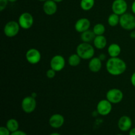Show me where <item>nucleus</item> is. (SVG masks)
Masks as SVG:
<instances>
[{
  "label": "nucleus",
  "instance_id": "f8f14e48",
  "mask_svg": "<svg viewBox=\"0 0 135 135\" xmlns=\"http://www.w3.org/2000/svg\"><path fill=\"white\" fill-rule=\"evenodd\" d=\"M91 22L87 18H80L76 21L75 25V29L77 32L83 33L89 30Z\"/></svg>",
  "mask_w": 135,
  "mask_h": 135
},
{
  "label": "nucleus",
  "instance_id": "72a5a7b5",
  "mask_svg": "<svg viewBox=\"0 0 135 135\" xmlns=\"http://www.w3.org/2000/svg\"><path fill=\"white\" fill-rule=\"evenodd\" d=\"M31 96H32L33 98H36L37 97V94H36L35 92H32V93L31 94Z\"/></svg>",
  "mask_w": 135,
  "mask_h": 135
},
{
  "label": "nucleus",
  "instance_id": "2eb2a0df",
  "mask_svg": "<svg viewBox=\"0 0 135 135\" xmlns=\"http://www.w3.org/2000/svg\"><path fill=\"white\" fill-rule=\"evenodd\" d=\"M133 122L129 116L123 115L119 118L118 121V127L120 131L123 132H126L130 131L131 129Z\"/></svg>",
  "mask_w": 135,
  "mask_h": 135
},
{
  "label": "nucleus",
  "instance_id": "0eeeda50",
  "mask_svg": "<svg viewBox=\"0 0 135 135\" xmlns=\"http://www.w3.org/2000/svg\"><path fill=\"white\" fill-rule=\"evenodd\" d=\"M106 99L112 104H119L123 99V93L119 88H112L107 92Z\"/></svg>",
  "mask_w": 135,
  "mask_h": 135
},
{
  "label": "nucleus",
  "instance_id": "393cba45",
  "mask_svg": "<svg viewBox=\"0 0 135 135\" xmlns=\"http://www.w3.org/2000/svg\"><path fill=\"white\" fill-rule=\"evenodd\" d=\"M46 76H47L48 79H54V78L55 76V75H56V71H54V69L50 68V69H48L47 71H46Z\"/></svg>",
  "mask_w": 135,
  "mask_h": 135
},
{
  "label": "nucleus",
  "instance_id": "f257e3e1",
  "mask_svg": "<svg viewBox=\"0 0 135 135\" xmlns=\"http://www.w3.org/2000/svg\"><path fill=\"white\" fill-rule=\"evenodd\" d=\"M106 70L112 76H119L126 71L127 64L122 59L118 57H110L106 61Z\"/></svg>",
  "mask_w": 135,
  "mask_h": 135
},
{
  "label": "nucleus",
  "instance_id": "c9c22d12",
  "mask_svg": "<svg viewBox=\"0 0 135 135\" xmlns=\"http://www.w3.org/2000/svg\"><path fill=\"white\" fill-rule=\"evenodd\" d=\"M50 135H61V134H59V133H51V134H50Z\"/></svg>",
  "mask_w": 135,
  "mask_h": 135
},
{
  "label": "nucleus",
  "instance_id": "2f4dec72",
  "mask_svg": "<svg viewBox=\"0 0 135 135\" xmlns=\"http://www.w3.org/2000/svg\"><path fill=\"white\" fill-rule=\"evenodd\" d=\"M129 135H135V128H133V129H130Z\"/></svg>",
  "mask_w": 135,
  "mask_h": 135
},
{
  "label": "nucleus",
  "instance_id": "e433bc0d",
  "mask_svg": "<svg viewBox=\"0 0 135 135\" xmlns=\"http://www.w3.org/2000/svg\"><path fill=\"white\" fill-rule=\"evenodd\" d=\"M8 1H9V2L14 3V2H16V1H17V0H8Z\"/></svg>",
  "mask_w": 135,
  "mask_h": 135
},
{
  "label": "nucleus",
  "instance_id": "20e7f679",
  "mask_svg": "<svg viewBox=\"0 0 135 135\" xmlns=\"http://www.w3.org/2000/svg\"><path fill=\"white\" fill-rule=\"evenodd\" d=\"M20 28L21 26L18 22L15 21H9L3 28L4 34L8 38H13L18 34Z\"/></svg>",
  "mask_w": 135,
  "mask_h": 135
},
{
  "label": "nucleus",
  "instance_id": "f3484780",
  "mask_svg": "<svg viewBox=\"0 0 135 135\" xmlns=\"http://www.w3.org/2000/svg\"><path fill=\"white\" fill-rule=\"evenodd\" d=\"M108 55L110 57H117L121 53V47L118 44H111L108 47Z\"/></svg>",
  "mask_w": 135,
  "mask_h": 135
},
{
  "label": "nucleus",
  "instance_id": "bb28decb",
  "mask_svg": "<svg viewBox=\"0 0 135 135\" xmlns=\"http://www.w3.org/2000/svg\"><path fill=\"white\" fill-rule=\"evenodd\" d=\"M9 3L8 0H0V11H3L7 6V4Z\"/></svg>",
  "mask_w": 135,
  "mask_h": 135
},
{
  "label": "nucleus",
  "instance_id": "39448f33",
  "mask_svg": "<svg viewBox=\"0 0 135 135\" xmlns=\"http://www.w3.org/2000/svg\"><path fill=\"white\" fill-rule=\"evenodd\" d=\"M37 102L36 98L29 96L25 97L21 102V108L26 113H31L36 109Z\"/></svg>",
  "mask_w": 135,
  "mask_h": 135
},
{
  "label": "nucleus",
  "instance_id": "1a4fd4ad",
  "mask_svg": "<svg viewBox=\"0 0 135 135\" xmlns=\"http://www.w3.org/2000/svg\"><path fill=\"white\" fill-rule=\"evenodd\" d=\"M65 59L61 55H55L50 60V68L56 72H59L64 69L65 66Z\"/></svg>",
  "mask_w": 135,
  "mask_h": 135
},
{
  "label": "nucleus",
  "instance_id": "cd10ccee",
  "mask_svg": "<svg viewBox=\"0 0 135 135\" xmlns=\"http://www.w3.org/2000/svg\"><path fill=\"white\" fill-rule=\"evenodd\" d=\"M11 135H27L25 132L22 131H15L13 133H11Z\"/></svg>",
  "mask_w": 135,
  "mask_h": 135
},
{
  "label": "nucleus",
  "instance_id": "ddd939ff",
  "mask_svg": "<svg viewBox=\"0 0 135 135\" xmlns=\"http://www.w3.org/2000/svg\"><path fill=\"white\" fill-rule=\"evenodd\" d=\"M42 9L45 14L47 15H54L57 11V3L53 0H47L44 2Z\"/></svg>",
  "mask_w": 135,
  "mask_h": 135
},
{
  "label": "nucleus",
  "instance_id": "dca6fc26",
  "mask_svg": "<svg viewBox=\"0 0 135 135\" xmlns=\"http://www.w3.org/2000/svg\"><path fill=\"white\" fill-rule=\"evenodd\" d=\"M102 67V61L98 57H94L90 59L88 63V69L92 73H98Z\"/></svg>",
  "mask_w": 135,
  "mask_h": 135
},
{
  "label": "nucleus",
  "instance_id": "412c9836",
  "mask_svg": "<svg viewBox=\"0 0 135 135\" xmlns=\"http://www.w3.org/2000/svg\"><path fill=\"white\" fill-rule=\"evenodd\" d=\"M120 16L115 13H112L109 15L108 18V23L112 27H115L119 25Z\"/></svg>",
  "mask_w": 135,
  "mask_h": 135
},
{
  "label": "nucleus",
  "instance_id": "aec40b11",
  "mask_svg": "<svg viewBox=\"0 0 135 135\" xmlns=\"http://www.w3.org/2000/svg\"><path fill=\"white\" fill-rule=\"evenodd\" d=\"M6 127L10 131L11 133H13L15 131H17L18 130V127H19V124L17 120L15 119H9L6 123Z\"/></svg>",
  "mask_w": 135,
  "mask_h": 135
},
{
  "label": "nucleus",
  "instance_id": "a211bd4d",
  "mask_svg": "<svg viewBox=\"0 0 135 135\" xmlns=\"http://www.w3.org/2000/svg\"><path fill=\"white\" fill-rule=\"evenodd\" d=\"M94 47L98 50H103L107 46V39L104 35L96 36L93 41Z\"/></svg>",
  "mask_w": 135,
  "mask_h": 135
},
{
  "label": "nucleus",
  "instance_id": "4c0bfd02",
  "mask_svg": "<svg viewBox=\"0 0 135 135\" xmlns=\"http://www.w3.org/2000/svg\"><path fill=\"white\" fill-rule=\"evenodd\" d=\"M38 1H40V2H45V1H46L47 0H38Z\"/></svg>",
  "mask_w": 135,
  "mask_h": 135
},
{
  "label": "nucleus",
  "instance_id": "473e14b6",
  "mask_svg": "<svg viewBox=\"0 0 135 135\" xmlns=\"http://www.w3.org/2000/svg\"><path fill=\"white\" fill-rule=\"evenodd\" d=\"M130 37L131 38H133V39H135V30H132L130 34Z\"/></svg>",
  "mask_w": 135,
  "mask_h": 135
},
{
  "label": "nucleus",
  "instance_id": "b1692460",
  "mask_svg": "<svg viewBox=\"0 0 135 135\" xmlns=\"http://www.w3.org/2000/svg\"><path fill=\"white\" fill-rule=\"evenodd\" d=\"M92 30L96 36L104 35V33L105 32V27L103 24L97 23L94 26Z\"/></svg>",
  "mask_w": 135,
  "mask_h": 135
},
{
  "label": "nucleus",
  "instance_id": "5701e85b",
  "mask_svg": "<svg viewBox=\"0 0 135 135\" xmlns=\"http://www.w3.org/2000/svg\"><path fill=\"white\" fill-rule=\"evenodd\" d=\"M81 58L77 54H71L68 58V63L71 67H76L79 65L81 61Z\"/></svg>",
  "mask_w": 135,
  "mask_h": 135
},
{
  "label": "nucleus",
  "instance_id": "ea45409f",
  "mask_svg": "<svg viewBox=\"0 0 135 135\" xmlns=\"http://www.w3.org/2000/svg\"><path fill=\"white\" fill-rule=\"evenodd\" d=\"M84 135H88V134H84Z\"/></svg>",
  "mask_w": 135,
  "mask_h": 135
},
{
  "label": "nucleus",
  "instance_id": "7c9ffc66",
  "mask_svg": "<svg viewBox=\"0 0 135 135\" xmlns=\"http://www.w3.org/2000/svg\"><path fill=\"white\" fill-rule=\"evenodd\" d=\"M131 10H132V12H133V14L135 15V0L134 1H133V3H132Z\"/></svg>",
  "mask_w": 135,
  "mask_h": 135
},
{
  "label": "nucleus",
  "instance_id": "4468645a",
  "mask_svg": "<svg viewBox=\"0 0 135 135\" xmlns=\"http://www.w3.org/2000/svg\"><path fill=\"white\" fill-rule=\"evenodd\" d=\"M65 123V118L61 114L55 113L50 117L49 119L50 125L54 129H59Z\"/></svg>",
  "mask_w": 135,
  "mask_h": 135
},
{
  "label": "nucleus",
  "instance_id": "f704fd0d",
  "mask_svg": "<svg viewBox=\"0 0 135 135\" xmlns=\"http://www.w3.org/2000/svg\"><path fill=\"white\" fill-rule=\"evenodd\" d=\"M53 1H55V2H56L57 3L62 2V1H63V0H53Z\"/></svg>",
  "mask_w": 135,
  "mask_h": 135
},
{
  "label": "nucleus",
  "instance_id": "4be33fe9",
  "mask_svg": "<svg viewBox=\"0 0 135 135\" xmlns=\"http://www.w3.org/2000/svg\"><path fill=\"white\" fill-rule=\"evenodd\" d=\"M95 5V0H81L80 6L84 11L91 10Z\"/></svg>",
  "mask_w": 135,
  "mask_h": 135
},
{
  "label": "nucleus",
  "instance_id": "9b49d317",
  "mask_svg": "<svg viewBox=\"0 0 135 135\" xmlns=\"http://www.w3.org/2000/svg\"><path fill=\"white\" fill-rule=\"evenodd\" d=\"M26 59L30 64L36 65L38 64L41 60L42 55L41 53L36 48H30L26 51Z\"/></svg>",
  "mask_w": 135,
  "mask_h": 135
},
{
  "label": "nucleus",
  "instance_id": "423d86ee",
  "mask_svg": "<svg viewBox=\"0 0 135 135\" xmlns=\"http://www.w3.org/2000/svg\"><path fill=\"white\" fill-rule=\"evenodd\" d=\"M18 22L21 28L28 30L33 26L34 17L30 13L25 12L20 15L18 19Z\"/></svg>",
  "mask_w": 135,
  "mask_h": 135
},
{
  "label": "nucleus",
  "instance_id": "c756f323",
  "mask_svg": "<svg viewBox=\"0 0 135 135\" xmlns=\"http://www.w3.org/2000/svg\"><path fill=\"white\" fill-rule=\"evenodd\" d=\"M98 57L100 58V59L102 61H105V59H106V55H105L104 54H101L99 55Z\"/></svg>",
  "mask_w": 135,
  "mask_h": 135
},
{
  "label": "nucleus",
  "instance_id": "58836bf2",
  "mask_svg": "<svg viewBox=\"0 0 135 135\" xmlns=\"http://www.w3.org/2000/svg\"><path fill=\"white\" fill-rule=\"evenodd\" d=\"M117 135H123V134H117Z\"/></svg>",
  "mask_w": 135,
  "mask_h": 135
},
{
  "label": "nucleus",
  "instance_id": "f03ea898",
  "mask_svg": "<svg viewBox=\"0 0 135 135\" xmlns=\"http://www.w3.org/2000/svg\"><path fill=\"white\" fill-rule=\"evenodd\" d=\"M76 52L82 59L90 60L94 57V46H92L90 43L82 42L76 47Z\"/></svg>",
  "mask_w": 135,
  "mask_h": 135
},
{
  "label": "nucleus",
  "instance_id": "9d476101",
  "mask_svg": "<svg viewBox=\"0 0 135 135\" xmlns=\"http://www.w3.org/2000/svg\"><path fill=\"white\" fill-rule=\"evenodd\" d=\"M127 9L128 4L125 0H114L112 3V11L119 16L127 13Z\"/></svg>",
  "mask_w": 135,
  "mask_h": 135
},
{
  "label": "nucleus",
  "instance_id": "c85d7f7f",
  "mask_svg": "<svg viewBox=\"0 0 135 135\" xmlns=\"http://www.w3.org/2000/svg\"><path fill=\"white\" fill-rule=\"evenodd\" d=\"M131 83L132 85L135 87V71L132 74L131 76Z\"/></svg>",
  "mask_w": 135,
  "mask_h": 135
},
{
  "label": "nucleus",
  "instance_id": "6ab92c4d",
  "mask_svg": "<svg viewBox=\"0 0 135 135\" xmlns=\"http://www.w3.org/2000/svg\"><path fill=\"white\" fill-rule=\"evenodd\" d=\"M95 37H96V34L94 33L93 30H91L90 29L81 33V34H80L81 40L83 41V42H86V43H90L92 42H93Z\"/></svg>",
  "mask_w": 135,
  "mask_h": 135
},
{
  "label": "nucleus",
  "instance_id": "7ed1b4c3",
  "mask_svg": "<svg viewBox=\"0 0 135 135\" xmlns=\"http://www.w3.org/2000/svg\"><path fill=\"white\" fill-rule=\"evenodd\" d=\"M119 25L125 30H132L135 29V16L134 14L125 13L120 16Z\"/></svg>",
  "mask_w": 135,
  "mask_h": 135
},
{
  "label": "nucleus",
  "instance_id": "a878e982",
  "mask_svg": "<svg viewBox=\"0 0 135 135\" xmlns=\"http://www.w3.org/2000/svg\"><path fill=\"white\" fill-rule=\"evenodd\" d=\"M11 133L6 127H0V135H11Z\"/></svg>",
  "mask_w": 135,
  "mask_h": 135
},
{
  "label": "nucleus",
  "instance_id": "6e6552de",
  "mask_svg": "<svg viewBox=\"0 0 135 135\" xmlns=\"http://www.w3.org/2000/svg\"><path fill=\"white\" fill-rule=\"evenodd\" d=\"M112 104L107 99L102 100L98 103L96 111L98 113L102 116L108 115L112 112Z\"/></svg>",
  "mask_w": 135,
  "mask_h": 135
}]
</instances>
